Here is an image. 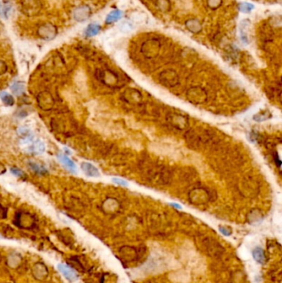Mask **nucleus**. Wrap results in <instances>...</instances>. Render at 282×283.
<instances>
[{"mask_svg": "<svg viewBox=\"0 0 282 283\" xmlns=\"http://www.w3.org/2000/svg\"><path fill=\"white\" fill-rule=\"evenodd\" d=\"M58 268L60 270V272L70 281H75L77 279V274L76 272L72 269L70 267H69L65 264H59Z\"/></svg>", "mask_w": 282, "mask_h": 283, "instance_id": "nucleus-1", "label": "nucleus"}, {"mask_svg": "<svg viewBox=\"0 0 282 283\" xmlns=\"http://www.w3.org/2000/svg\"><path fill=\"white\" fill-rule=\"evenodd\" d=\"M81 169L83 171L84 174L88 176L91 177H98L99 176V172L98 169L90 163L89 162H83L81 164Z\"/></svg>", "mask_w": 282, "mask_h": 283, "instance_id": "nucleus-2", "label": "nucleus"}, {"mask_svg": "<svg viewBox=\"0 0 282 283\" xmlns=\"http://www.w3.org/2000/svg\"><path fill=\"white\" fill-rule=\"evenodd\" d=\"M58 159H59L60 162L61 163V164H63V165L67 168L68 170L70 171L73 173H76V171H77V166H76L75 163L72 160H70V159L68 157H66V156L62 154L58 155Z\"/></svg>", "mask_w": 282, "mask_h": 283, "instance_id": "nucleus-3", "label": "nucleus"}, {"mask_svg": "<svg viewBox=\"0 0 282 283\" xmlns=\"http://www.w3.org/2000/svg\"><path fill=\"white\" fill-rule=\"evenodd\" d=\"M100 30V26L98 24H90L85 30V35L87 37H93L98 33V32Z\"/></svg>", "mask_w": 282, "mask_h": 283, "instance_id": "nucleus-4", "label": "nucleus"}, {"mask_svg": "<svg viewBox=\"0 0 282 283\" xmlns=\"http://www.w3.org/2000/svg\"><path fill=\"white\" fill-rule=\"evenodd\" d=\"M252 255H253L254 259H255L257 262L261 263V264L263 263L264 261H265V255H264L263 250L261 248H256L254 249V251H253V253H252Z\"/></svg>", "mask_w": 282, "mask_h": 283, "instance_id": "nucleus-5", "label": "nucleus"}, {"mask_svg": "<svg viewBox=\"0 0 282 283\" xmlns=\"http://www.w3.org/2000/svg\"><path fill=\"white\" fill-rule=\"evenodd\" d=\"M121 16H122V12H121L120 11H118V10H115V11L111 12L109 15H108V17H107L106 22L108 23H113V22L117 21V19L120 18Z\"/></svg>", "mask_w": 282, "mask_h": 283, "instance_id": "nucleus-6", "label": "nucleus"}, {"mask_svg": "<svg viewBox=\"0 0 282 283\" xmlns=\"http://www.w3.org/2000/svg\"><path fill=\"white\" fill-rule=\"evenodd\" d=\"M1 98H2L3 102H4L6 105H12L13 103H14V99L12 97V95H10V94H8V93H6V92L2 93V94H1Z\"/></svg>", "mask_w": 282, "mask_h": 283, "instance_id": "nucleus-7", "label": "nucleus"}, {"mask_svg": "<svg viewBox=\"0 0 282 283\" xmlns=\"http://www.w3.org/2000/svg\"><path fill=\"white\" fill-rule=\"evenodd\" d=\"M120 30L122 32H125V33L130 32L131 31L133 30V25H132V23H131L130 22L125 21L123 23H121Z\"/></svg>", "mask_w": 282, "mask_h": 283, "instance_id": "nucleus-8", "label": "nucleus"}, {"mask_svg": "<svg viewBox=\"0 0 282 283\" xmlns=\"http://www.w3.org/2000/svg\"><path fill=\"white\" fill-rule=\"evenodd\" d=\"M145 15L142 12H135L132 15V20L135 23H142L145 20Z\"/></svg>", "mask_w": 282, "mask_h": 283, "instance_id": "nucleus-9", "label": "nucleus"}, {"mask_svg": "<svg viewBox=\"0 0 282 283\" xmlns=\"http://www.w3.org/2000/svg\"><path fill=\"white\" fill-rule=\"evenodd\" d=\"M23 90H24V87L20 83H17L12 86V90L16 94H19L23 93Z\"/></svg>", "mask_w": 282, "mask_h": 283, "instance_id": "nucleus-10", "label": "nucleus"}, {"mask_svg": "<svg viewBox=\"0 0 282 283\" xmlns=\"http://www.w3.org/2000/svg\"><path fill=\"white\" fill-rule=\"evenodd\" d=\"M240 9L242 12H246V13H247V12H251L252 9H253V5H252V4L244 3V4H242L240 6Z\"/></svg>", "mask_w": 282, "mask_h": 283, "instance_id": "nucleus-11", "label": "nucleus"}, {"mask_svg": "<svg viewBox=\"0 0 282 283\" xmlns=\"http://www.w3.org/2000/svg\"><path fill=\"white\" fill-rule=\"evenodd\" d=\"M113 181L114 183H116V184H118V185H123V186H127L128 185V182L124 180H122V179H119V178H113Z\"/></svg>", "mask_w": 282, "mask_h": 283, "instance_id": "nucleus-12", "label": "nucleus"}, {"mask_svg": "<svg viewBox=\"0 0 282 283\" xmlns=\"http://www.w3.org/2000/svg\"><path fill=\"white\" fill-rule=\"evenodd\" d=\"M32 169L35 171H38L39 173H43V172H45L46 171L44 168H42V166H38L37 164H32Z\"/></svg>", "mask_w": 282, "mask_h": 283, "instance_id": "nucleus-13", "label": "nucleus"}, {"mask_svg": "<svg viewBox=\"0 0 282 283\" xmlns=\"http://www.w3.org/2000/svg\"><path fill=\"white\" fill-rule=\"evenodd\" d=\"M12 173H13L16 176H22L23 175V172L21 170H18V169H17V168H12L11 169Z\"/></svg>", "mask_w": 282, "mask_h": 283, "instance_id": "nucleus-14", "label": "nucleus"}, {"mask_svg": "<svg viewBox=\"0 0 282 283\" xmlns=\"http://www.w3.org/2000/svg\"><path fill=\"white\" fill-rule=\"evenodd\" d=\"M219 230H220V232H221L223 234H224V235H226V236H229L230 235V232L228 230V229H226L225 228H222V227H220V228H219Z\"/></svg>", "mask_w": 282, "mask_h": 283, "instance_id": "nucleus-15", "label": "nucleus"}, {"mask_svg": "<svg viewBox=\"0 0 282 283\" xmlns=\"http://www.w3.org/2000/svg\"><path fill=\"white\" fill-rule=\"evenodd\" d=\"M171 204L172 206H174V207L177 208V209H181V205H180V204H175V203H172V204Z\"/></svg>", "mask_w": 282, "mask_h": 283, "instance_id": "nucleus-16", "label": "nucleus"}]
</instances>
